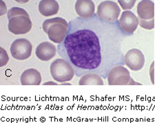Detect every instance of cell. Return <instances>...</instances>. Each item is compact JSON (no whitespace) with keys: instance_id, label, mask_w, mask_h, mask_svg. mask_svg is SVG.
<instances>
[{"instance_id":"cell-1","label":"cell","mask_w":155,"mask_h":123,"mask_svg":"<svg viewBox=\"0 0 155 123\" xmlns=\"http://www.w3.org/2000/svg\"><path fill=\"white\" fill-rule=\"evenodd\" d=\"M125 38L118 21H104L97 14L89 18L79 17L68 23V33L57 46V53L71 65L77 76L96 73L107 79L112 67L125 65Z\"/></svg>"},{"instance_id":"cell-2","label":"cell","mask_w":155,"mask_h":123,"mask_svg":"<svg viewBox=\"0 0 155 123\" xmlns=\"http://www.w3.org/2000/svg\"><path fill=\"white\" fill-rule=\"evenodd\" d=\"M42 28L52 42L60 44L66 39L68 23L61 17H54L45 20L42 24Z\"/></svg>"},{"instance_id":"cell-3","label":"cell","mask_w":155,"mask_h":123,"mask_svg":"<svg viewBox=\"0 0 155 123\" xmlns=\"http://www.w3.org/2000/svg\"><path fill=\"white\" fill-rule=\"evenodd\" d=\"M51 74L54 81L58 83L71 81L75 75L74 68L64 59H57L50 67Z\"/></svg>"},{"instance_id":"cell-4","label":"cell","mask_w":155,"mask_h":123,"mask_svg":"<svg viewBox=\"0 0 155 123\" xmlns=\"http://www.w3.org/2000/svg\"><path fill=\"white\" fill-rule=\"evenodd\" d=\"M121 13V8L116 2L107 0L100 3L97 8V15L99 18L108 22L118 21Z\"/></svg>"},{"instance_id":"cell-5","label":"cell","mask_w":155,"mask_h":123,"mask_svg":"<svg viewBox=\"0 0 155 123\" xmlns=\"http://www.w3.org/2000/svg\"><path fill=\"white\" fill-rule=\"evenodd\" d=\"M32 46L28 39L20 38L12 43L10 52L12 57L17 61H24L31 56Z\"/></svg>"},{"instance_id":"cell-6","label":"cell","mask_w":155,"mask_h":123,"mask_svg":"<svg viewBox=\"0 0 155 123\" xmlns=\"http://www.w3.org/2000/svg\"><path fill=\"white\" fill-rule=\"evenodd\" d=\"M109 85H130V74L124 66H117L110 70L107 76Z\"/></svg>"},{"instance_id":"cell-7","label":"cell","mask_w":155,"mask_h":123,"mask_svg":"<svg viewBox=\"0 0 155 123\" xmlns=\"http://www.w3.org/2000/svg\"><path fill=\"white\" fill-rule=\"evenodd\" d=\"M118 24L125 37H130L139 26V19L132 11H125L118 20Z\"/></svg>"},{"instance_id":"cell-8","label":"cell","mask_w":155,"mask_h":123,"mask_svg":"<svg viewBox=\"0 0 155 123\" xmlns=\"http://www.w3.org/2000/svg\"><path fill=\"white\" fill-rule=\"evenodd\" d=\"M32 24L30 17L25 15L15 16L8 20V29L15 35L25 34L31 31Z\"/></svg>"},{"instance_id":"cell-9","label":"cell","mask_w":155,"mask_h":123,"mask_svg":"<svg viewBox=\"0 0 155 123\" xmlns=\"http://www.w3.org/2000/svg\"><path fill=\"white\" fill-rule=\"evenodd\" d=\"M124 63L130 70L134 72L139 71L144 67L145 56L140 50L131 49L124 55Z\"/></svg>"},{"instance_id":"cell-10","label":"cell","mask_w":155,"mask_h":123,"mask_svg":"<svg viewBox=\"0 0 155 123\" xmlns=\"http://www.w3.org/2000/svg\"><path fill=\"white\" fill-rule=\"evenodd\" d=\"M57 48L52 43L48 41L42 42L39 44L35 50V55L40 61H49L55 57Z\"/></svg>"},{"instance_id":"cell-11","label":"cell","mask_w":155,"mask_h":123,"mask_svg":"<svg viewBox=\"0 0 155 123\" xmlns=\"http://www.w3.org/2000/svg\"><path fill=\"white\" fill-rule=\"evenodd\" d=\"M75 11L79 17L89 18L95 14V5L92 0H77Z\"/></svg>"},{"instance_id":"cell-12","label":"cell","mask_w":155,"mask_h":123,"mask_svg":"<svg viewBox=\"0 0 155 123\" xmlns=\"http://www.w3.org/2000/svg\"><path fill=\"white\" fill-rule=\"evenodd\" d=\"M137 15L139 18L149 20L154 17V4L152 0H141L137 5Z\"/></svg>"},{"instance_id":"cell-13","label":"cell","mask_w":155,"mask_h":123,"mask_svg":"<svg viewBox=\"0 0 155 123\" xmlns=\"http://www.w3.org/2000/svg\"><path fill=\"white\" fill-rule=\"evenodd\" d=\"M41 80L40 72L34 68L25 70L20 76V82L22 85H39Z\"/></svg>"},{"instance_id":"cell-14","label":"cell","mask_w":155,"mask_h":123,"mask_svg":"<svg viewBox=\"0 0 155 123\" xmlns=\"http://www.w3.org/2000/svg\"><path fill=\"white\" fill-rule=\"evenodd\" d=\"M38 9L43 16L51 17L58 13L59 6L56 0H41Z\"/></svg>"},{"instance_id":"cell-15","label":"cell","mask_w":155,"mask_h":123,"mask_svg":"<svg viewBox=\"0 0 155 123\" xmlns=\"http://www.w3.org/2000/svg\"><path fill=\"white\" fill-rule=\"evenodd\" d=\"M79 85H104L102 77L96 73H88L81 76L79 81Z\"/></svg>"},{"instance_id":"cell-16","label":"cell","mask_w":155,"mask_h":123,"mask_svg":"<svg viewBox=\"0 0 155 123\" xmlns=\"http://www.w3.org/2000/svg\"><path fill=\"white\" fill-rule=\"evenodd\" d=\"M20 15H25L29 17V15L28 12H26V10H24L21 8H19V7H12L7 12V17H8V19H11L12 17L15 16H20Z\"/></svg>"},{"instance_id":"cell-17","label":"cell","mask_w":155,"mask_h":123,"mask_svg":"<svg viewBox=\"0 0 155 123\" xmlns=\"http://www.w3.org/2000/svg\"><path fill=\"white\" fill-rule=\"evenodd\" d=\"M139 23L140 26H141L142 28L148 30V31H151V30L154 29V19L152 18L149 20H145V19H139Z\"/></svg>"},{"instance_id":"cell-18","label":"cell","mask_w":155,"mask_h":123,"mask_svg":"<svg viewBox=\"0 0 155 123\" xmlns=\"http://www.w3.org/2000/svg\"><path fill=\"white\" fill-rule=\"evenodd\" d=\"M137 0H118V3L124 11H129L133 8Z\"/></svg>"},{"instance_id":"cell-19","label":"cell","mask_w":155,"mask_h":123,"mask_svg":"<svg viewBox=\"0 0 155 123\" xmlns=\"http://www.w3.org/2000/svg\"><path fill=\"white\" fill-rule=\"evenodd\" d=\"M9 61V57L7 52L3 47L0 48V66L4 67L8 63Z\"/></svg>"},{"instance_id":"cell-20","label":"cell","mask_w":155,"mask_h":123,"mask_svg":"<svg viewBox=\"0 0 155 123\" xmlns=\"http://www.w3.org/2000/svg\"><path fill=\"white\" fill-rule=\"evenodd\" d=\"M150 79L151 83L152 84H154V62H152L149 70Z\"/></svg>"},{"instance_id":"cell-21","label":"cell","mask_w":155,"mask_h":123,"mask_svg":"<svg viewBox=\"0 0 155 123\" xmlns=\"http://www.w3.org/2000/svg\"><path fill=\"white\" fill-rule=\"evenodd\" d=\"M0 8H1V11H0V15L1 16L4 15L5 14H6V12H8L6 4L3 0H0Z\"/></svg>"},{"instance_id":"cell-22","label":"cell","mask_w":155,"mask_h":123,"mask_svg":"<svg viewBox=\"0 0 155 123\" xmlns=\"http://www.w3.org/2000/svg\"><path fill=\"white\" fill-rule=\"evenodd\" d=\"M57 85L58 84H57V83L53 82V81H48L43 84V85Z\"/></svg>"},{"instance_id":"cell-23","label":"cell","mask_w":155,"mask_h":123,"mask_svg":"<svg viewBox=\"0 0 155 123\" xmlns=\"http://www.w3.org/2000/svg\"><path fill=\"white\" fill-rule=\"evenodd\" d=\"M15 1L18 2L19 4H26L27 2H28L30 0H15Z\"/></svg>"},{"instance_id":"cell-24","label":"cell","mask_w":155,"mask_h":123,"mask_svg":"<svg viewBox=\"0 0 155 123\" xmlns=\"http://www.w3.org/2000/svg\"><path fill=\"white\" fill-rule=\"evenodd\" d=\"M61 85H72V84L69 83H61Z\"/></svg>"}]
</instances>
